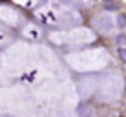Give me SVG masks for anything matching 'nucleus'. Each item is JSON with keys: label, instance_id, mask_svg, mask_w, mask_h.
Returning a JSON list of instances; mask_svg holds the SVG:
<instances>
[{"label": "nucleus", "instance_id": "nucleus-11", "mask_svg": "<svg viewBox=\"0 0 126 117\" xmlns=\"http://www.w3.org/2000/svg\"><path fill=\"white\" fill-rule=\"evenodd\" d=\"M26 36H30V38H33V40H36L38 36H40V33L38 31H35V28H26Z\"/></svg>", "mask_w": 126, "mask_h": 117}, {"label": "nucleus", "instance_id": "nucleus-13", "mask_svg": "<svg viewBox=\"0 0 126 117\" xmlns=\"http://www.w3.org/2000/svg\"><path fill=\"white\" fill-rule=\"evenodd\" d=\"M117 43H119V45H124V43H126V35H123V33L117 35Z\"/></svg>", "mask_w": 126, "mask_h": 117}, {"label": "nucleus", "instance_id": "nucleus-12", "mask_svg": "<svg viewBox=\"0 0 126 117\" xmlns=\"http://www.w3.org/2000/svg\"><path fill=\"white\" fill-rule=\"evenodd\" d=\"M79 117H95V114H93V108L86 107V108L81 112V115H79Z\"/></svg>", "mask_w": 126, "mask_h": 117}, {"label": "nucleus", "instance_id": "nucleus-5", "mask_svg": "<svg viewBox=\"0 0 126 117\" xmlns=\"http://www.w3.org/2000/svg\"><path fill=\"white\" fill-rule=\"evenodd\" d=\"M93 28L97 29V33L102 35H110L114 33V29L117 28V19L116 16L105 12V14H98L93 17Z\"/></svg>", "mask_w": 126, "mask_h": 117}, {"label": "nucleus", "instance_id": "nucleus-2", "mask_svg": "<svg viewBox=\"0 0 126 117\" xmlns=\"http://www.w3.org/2000/svg\"><path fill=\"white\" fill-rule=\"evenodd\" d=\"M109 57H107V52L102 50V48H97V50H88V52H83V53H73V55H67V62L71 67H74L76 71H95V69H102L105 64H107Z\"/></svg>", "mask_w": 126, "mask_h": 117}, {"label": "nucleus", "instance_id": "nucleus-9", "mask_svg": "<svg viewBox=\"0 0 126 117\" xmlns=\"http://www.w3.org/2000/svg\"><path fill=\"white\" fill-rule=\"evenodd\" d=\"M121 5L117 4V2H114V0H105V9H109V11H117Z\"/></svg>", "mask_w": 126, "mask_h": 117}, {"label": "nucleus", "instance_id": "nucleus-15", "mask_svg": "<svg viewBox=\"0 0 126 117\" xmlns=\"http://www.w3.org/2000/svg\"><path fill=\"white\" fill-rule=\"evenodd\" d=\"M0 40H2V35H0Z\"/></svg>", "mask_w": 126, "mask_h": 117}, {"label": "nucleus", "instance_id": "nucleus-8", "mask_svg": "<svg viewBox=\"0 0 126 117\" xmlns=\"http://www.w3.org/2000/svg\"><path fill=\"white\" fill-rule=\"evenodd\" d=\"M66 2L73 5H79V7H90L93 0H66Z\"/></svg>", "mask_w": 126, "mask_h": 117}, {"label": "nucleus", "instance_id": "nucleus-3", "mask_svg": "<svg viewBox=\"0 0 126 117\" xmlns=\"http://www.w3.org/2000/svg\"><path fill=\"white\" fill-rule=\"evenodd\" d=\"M50 40L57 45H83L90 43L95 40V35L90 29L78 28V29H69V31H61V33H50Z\"/></svg>", "mask_w": 126, "mask_h": 117}, {"label": "nucleus", "instance_id": "nucleus-14", "mask_svg": "<svg viewBox=\"0 0 126 117\" xmlns=\"http://www.w3.org/2000/svg\"><path fill=\"white\" fill-rule=\"evenodd\" d=\"M119 57L123 62H126V48H119Z\"/></svg>", "mask_w": 126, "mask_h": 117}, {"label": "nucleus", "instance_id": "nucleus-4", "mask_svg": "<svg viewBox=\"0 0 126 117\" xmlns=\"http://www.w3.org/2000/svg\"><path fill=\"white\" fill-rule=\"evenodd\" d=\"M124 91V81L117 74H109L104 78L100 88H98V98L102 102H117L123 96Z\"/></svg>", "mask_w": 126, "mask_h": 117}, {"label": "nucleus", "instance_id": "nucleus-7", "mask_svg": "<svg viewBox=\"0 0 126 117\" xmlns=\"http://www.w3.org/2000/svg\"><path fill=\"white\" fill-rule=\"evenodd\" d=\"M93 83H95V81H93L92 78H88V79H83V81H81V90H79V96H81V98H86V96H90V95H92V91L97 88Z\"/></svg>", "mask_w": 126, "mask_h": 117}, {"label": "nucleus", "instance_id": "nucleus-6", "mask_svg": "<svg viewBox=\"0 0 126 117\" xmlns=\"http://www.w3.org/2000/svg\"><path fill=\"white\" fill-rule=\"evenodd\" d=\"M0 21H4L9 26H16L19 23V14L12 9V7H5L2 5L0 7Z\"/></svg>", "mask_w": 126, "mask_h": 117}, {"label": "nucleus", "instance_id": "nucleus-1", "mask_svg": "<svg viewBox=\"0 0 126 117\" xmlns=\"http://www.w3.org/2000/svg\"><path fill=\"white\" fill-rule=\"evenodd\" d=\"M35 16L43 24L57 26V28H67V26H74V24L81 23V16L76 11H73L59 2H50L43 9L36 11Z\"/></svg>", "mask_w": 126, "mask_h": 117}, {"label": "nucleus", "instance_id": "nucleus-10", "mask_svg": "<svg viewBox=\"0 0 126 117\" xmlns=\"http://www.w3.org/2000/svg\"><path fill=\"white\" fill-rule=\"evenodd\" d=\"M14 2H17V4H19V5H23V7L31 9V7L35 5V2H36V0H14Z\"/></svg>", "mask_w": 126, "mask_h": 117}]
</instances>
